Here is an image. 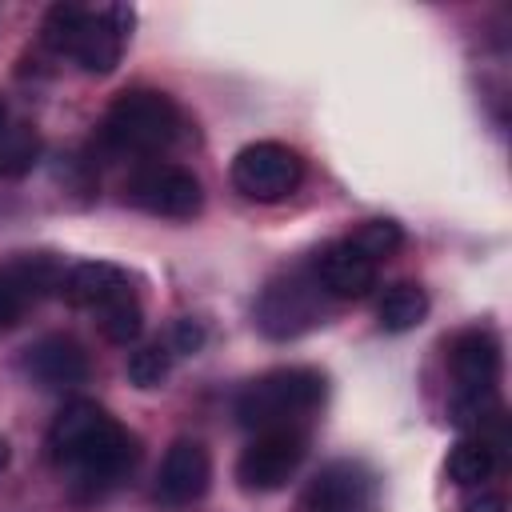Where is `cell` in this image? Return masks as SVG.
Instances as JSON below:
<instances>
[{
	"label": "cell",
	"mask_w": 512,
	"mask_h": 512,
	"mask_svg": "<svg viewBox=\"0 0 512 512\" xmlns=\"http://www.w3.org/2000/svg\"><path fill=\"white\" fill-rule=\"evenodd\" d=\"M48 456L76 500H100L132 476L140 448L108 408L68 400L48 428Z\"/></svg>",
	"instance_id": "obj_1"
},
{
	"label": "cell",
	"mask_w": 512,
	"mask_h": 512,
	"mask_svg": "<svg viewBox=\"0 0 512 512\" xmlns=\"http://www.w3.org/2000/svg\"><path fill=\"white\" fill-rule=\"evenodd\" d=\"M188 132L180 104L156 88H128L120 92L96 124V148L104 156L128 160H156L160 152L176 148Z\"/></svg>",
	"instance_id": "obj_2"
},
{
	"label": "cell",
	"mask_w": 512,
	"mask_h": 512,
	"mask_svg": "<svg viewBox=\"0 0 512 512\" xmlns=\"http://www.w3.org/2000/svg\"><path fill=\"white\" fill-rule=\"evenodd\" d=\"M132 8L124 4H52L40 28V40L48 52L76 60V68L92 72V76H108L120 56L124 44L132 36Z\"/></svg>",
	"instance_id": "obj_3"
},
{
	"label": "cell",
	"mask_w": 512,
	"mask_h": 512,
	"mask_svg": "<svg viewBox=\"0 0 512 512\" xmlns=\"http://www.w3.org/2000/svg\"><path fill=\"white\" fill-rule=\"evenodd\" d=\"M324 392L328 384L316 368H272L236 392L232 412L248 432H268V428L304 432V424L320 412Z\"/></svg>",
	"instance_id": "obj_4"
},
{
	"label": "cell",
	"mask_w": 512,
	"mask_h": 512,
	"mask_svg": "<svg viewBox=\"0 0 512 512\" xmlns=\"http://www.w3.org/2000/svg\"><path fill=\"white\" fill-rule=\"evenodd\" d=\"M328 304L332 300L320 288V280L312 276V268L300 264V268H288V272H280L276 280L264 284V292L256 296L252 316H256V328L264 336H272V340H296L308 328L324 324Z\"/></svg>",
	"instance_id": "obj_5"
},
{
	"label": "cell",
	"mask_w": 512,
	"mask_h": 512,
	"mask_svg": "<svg viewBox=\"0 0 512 512\" xmlns=\"http://www.w3.org/2000/svg\"><path fill=\"white\" fill-rule=\"evenodd\" d=\"M124 200L148 216L160 220H192L204 208V188L200 180L168 160H144L128 172L124 180Z\"/></svg>",
	"instance_id": "obj_6"
},
{
	"label": "cell",
	"mask_w": 512,
	"mask_h": 512,
	"mask_svg": "<svg viewBox=\"0 0 512 512\" xmlns=\"http://www.w3.org/2000/svg\"><path fill=\"white\" fill-rule=\"evenodd\" d=\"M300 180H304V160L296 148H288L280 140L244 144L232 156V184L240 196H248L256 204H276V200L292 196Z\"/></svg>",
	"instance_id": "obj_7"
},
{
	"label": "cell",
	"mask_w": 512,
	"mask_h": 512,
	"mask_svg": "<svg viewBox=\"0 0 512 512\" xmlns=\"http://www.w3.org/2000/svg\"><path fill=\"white\" fill-rule=\"evenodd\" d=\"M304 456H308V432L300 428L252 432L248 448L236 460V480L244 492H276L300 472Z\"/></svg>",
	"instance_id": "obj_8"
},
{
	"label": "cell",
	"mask_w": 512,
	"mask_h": 512,
	"mask_svg": "<svg viewBox=\"0 0 512 512\" xmlns=\"http://www.w3.org/2000/svg\"><path fill=\"white\" fill-rule=\"evenodd\" d=\"M64 260L56 252H16L0 264V332L16 328L44 296L60 292Z\"/></svg>",
	"instance_id": "obj_9"
},
{
	"label": "cell",
	"mask_w": 512,
	"mask_h": 512,
	"mask_svg": "<svg viewBox=\"0 0 512 512\" xmlns=\"http://www.w3.org/2000/svg\"><path fill=\"white\" fill-rule=\"evenodd\" d=\"M372 508H376V476L360 460L324 464L296 500V512H372Z\"/></svg>",
	"instance_id": "obj_10"
},
{
	"label": "cell",
	"mask_w": 512,
	"mask_h": 512,
	"mask_svg": "<svg viewBox=\"0 0 512 512\" xmlns=\"http://www.w3.org/2000/svg\"><path fill=\"white\" fill-rule=\"evenodd\" d=\"M20 372L48 392H64V388H80L92 376V360L88 348L68 336V332H48L40 340H32L20 352Z\"/></svg>",
	"instance_id": "obj_11"
},
{
	"label": "cell",
	"mask_w": 512,
	"mask_h": 512,
	"mask_svg": "<svg viewBox=\"0 0 512 512\" xmlns=\"http://www.w3.org/2000/svg\"><path fill=\"white\" fill-rule=\"evenodd\" d=\"M208 480H212V456H208V448L200 440L180 436L164 452L152 492H156V500L164 508H188V504H196L208 492Z\"/></svg>",
	"instance_id": "obj_12"
},
{
	"label": "cell",
	"mask_w": 512,
	"mask_h": 512,
	"mask_svg": "<svg viewBox=\"0 0 512 512\" xmlns=\"http://www.w3.org/2000/svg\"><path fill=\"white\" fill-rule=\"evenodd\" d=\"M308 268L320 280V288L328 292V300H360V296H368L376 288V268L380 264H372L344 236V240H332V244L316 248L312 260H308Z\"/></svg>",
	"instance_id": "obj_13"
},
{
	"label": "cell",
	"mask_w": 512,
	"mask_h": 512,
	"mask_svg": "<svg viewBox=\"0 0 512 512\" xmlns=\"http://www.w3.org/2000/svg\"><path fill=\"white\" fill-rule=\"evenodd\" d=\"M128 288H132V280H128L124 268H116V264H108V260H80V264H72V268L64 272L56 296H64L72 308L96 312L100 304H108L112 296H120V292H128Z\"/></svg>",
	"instance_id": "obj_14"
},
{
	"label": "cell",
	"mask_w": 512,
	"mask_h": 512,
	"mask_svg": "<svg viewBox=\"0 0 512 512\" xmlns=\"http://www.w3.org/2000/svg\"><path fill=\"white\" fill-rule=\"evenodd\" d=\"M428 316V292L412 280H396L376 300V320L384 332H412Z\"/></svg>",
	"instance_id": "obj_15"
},
{
	"label": "cell",
	"mask_w": 512,
	"mask_h": 512,
	"mask_svg": "<svg viewBox=\"0 0 512 512\" xmlns=\"http://www.w3.org/2000/svg\"><path fill=\"white\" fill-rule=\"evenodd\" d=\"M500 464H504V456H500L492 444H484L480 436H464V440L448 452V476H452V484H460V488H484V484L496 476Z\"/></svg>",
	"instance_id": "obj_16"
},
{
	"label": "cell",
	"mask_w": 512,
	"mask_h": 512,
	"mask_svg": "<svg viewBox=\"0 0 512 512\" xmlns=\"http://www.w3.org/2000/svg\"><path fill=\"white\" fill-rule=\"evenodd\" d=\"M96 324H100L104 340H112V344H132V340L140 336V328H144V308H140L136 292L128 288V292L112 296L108 304H100V308H96Z\"/></svg>",
	"instance_id": "obj_17"
},
{
	"label": "cell",
	"mask_w": 512,
	"mask_h": 512,
	"mask_svg": "<svg viewBox=\"0 0 512 512\" xmlns=\"http://www.w3.org/2000/svg\"><path fill=\"white\" fill-rule=\"evenodd\" d=\"M40 156V136L32 124L12 120L0 132V176H24Z\"/></svg>",
	"instance_id": "obj_18"
},
{
	"label": "cell",
	"mask_w": 512,
	"mask_h": 512,
	"mask_svg": "<svg viewBox=\"0 0 512 512\" xmlns=\"http://www.w3.org/2000/svg\"><path fill=\"white\" fill-rule=\"evenodd\" d=\"M348 240H352L372 264H380V260H388L392 252H400V244H404V228H400L396 220H388V216H376V220H364Z\"/></svg>",
	"instance_id": "obj_19"
},
{
	"label": "cell",
	"mask_w": 512,
	"mask_h": 512,
	"mask_svg": "<svg viewBox=\"0 0 512 512\" xmlns=\"http://www.w3.org/2000/svg\"><path fill=\"white\" fill-rule=\"evenodd\" d=\"M168 368H172V348H168L164 340L140 344V348H132V356H128V380H132L136 388H160L164 376H168Z\"/></svg>",
	"instance_id": "obj_20"
},
{
	"label": "cell",
	"mask_w": 512,
	"mask_h": 512,
	"mask_svg": "<svg viewBox=\"0 0 512 512\" xmlns=\"http://www.w3.org/2000/svg\"><path fill=\"white\" fill-rule=\"evenodd\" d=\"M164 344L172 348V356H192V352L204 344V328H200L196 320L180 316V320L172 324V332H168V340H164Z\"/></svg>",
	"instance_id": "obj_21"
},
{
	"label": "cell",
	"mask_w": 512,
	"mask_h": 512,
	"mask_svg": "<svg viewBox=\"0 0 512 512\" xmlns=\"http://www.w3.org/2000/svg\"><path fill=\"white\" fill-rule=\"evenodd\" d=\"M460 512H508V500L484 484V488H468V496H464Z\"/></svg>",
	"instance_id": "obj_22"
},
{
	"label": "cell",
	"mask_w": 512,
	"mask_h": 512,
	"mask_svg": "<svg viewBox=\"0 0 512 512\" xmlns=\"http://www.w3.org/2000/svg\"><path fill=\"white\" fill-rule=\"evenodd\" d=\"M12 120H16V116H12V108H8V100L0 96V132H4V128H8Z\"/></svg>",
	"instance_id": "obj_23"
},
{
	"label": "cell",
	"mask_w": 512,
	"mask_h": 512,
	"mask_svg": "<svg viewBox=\"0 0 512 512\" xmlns=\"http://www.w3.org/2000/svg\"><path fill=\"white\" fill-rule=\"evenodd\" d=\"M4 464H8V444L0 440V468H4Z\"/></svg>",
	"instance_id": "obj_24"
}]
</instances>
